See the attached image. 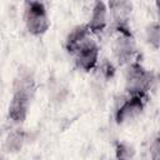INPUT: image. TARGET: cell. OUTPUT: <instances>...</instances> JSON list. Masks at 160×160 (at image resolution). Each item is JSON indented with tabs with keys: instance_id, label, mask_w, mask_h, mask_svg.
Returning a JSON list of instances; mask_svg holds the SVG:
<instances>
[{
	"instance_id": "obj_1",
	"label": "cell",
	"mask_w": 160,
	"mask_h": 160,
	"mask_svg": "<svg viewBox=\"0 0 160 160\" xmlns=\"http://www.w3.org/2000/svg\"><path fill=\"white\" fill-rule=\"evenodd\" d=\"M25 22L30 34L40 36L46 32L49 29V18L45 10V6L39 0L26 4L25 10Z\"/></svg>"
},
{
	"instance_id": "obj_2",
	"label": "cell",
	"mask_w": 160,
	"mask_h": 160,
	"mask_svg": "<svg viewBox=\"0 0 160 160\" xmlns=\"http://www.w3.org/2000/svg\"><path fill=\"white\" fill-rule=\"evenodd\" d=\"M154 81L152 74L139 62H132L126 70V91L130 94H146Z\"/></svg>"
},
{
	"instance_id": "obj_3",
	"label": "cell",
	"mask_w": 160,
	"mask_h": 160,
	"mask_svg": "<svg viewBox=\"0 0 160 160\" xmlns=\"http://www.w3.org/2000/svg\"><path fill=\"white\" fill-rule=\"evenodd\" d=\"M148 100L146 94H130V98L126 99L116 110L115 112V120L118 124H121L129 119L135 118L139 115Z\"/></svg>"
},
{
	"instance_id": "obj_4",
	"label": "cell",
	"mask_w": 160,
	"mask_h": 160,
	"mask_svg": "<svg viewBox=\"0 0 160 160\" xmlns=\"http://www.w3.org/2000/svg\"><path fill=\"white\" fill-rule=\"evenodd\" d=\"M31 96L32 95H30L29 92L21 90H14L8 111V116L10 120H12L14 122H22L26 119Z\"/></svg>"
},
{
	"instance_id": "obj_5",
	"label": "cell",
	"mask_w": 160,
	"mask_h": 160,
	"mask_svg": "<svg viewBox=\"0 0 160 160\" xmlns=\"http://www.w3.org/2000/svg\"><path fill=\"white\" fill-rule=\"evenodd\" d=\"M76 56V64L79 68H81L85 71H90L94 69V66L98 62V55L99 49L98 45L92 39H86V41L75 51L74 54Z\"/></svg>"
},
{
	"instance_id": "obj_6",
	"label": "cell",
	"mask_w": 160,
	"mask_h": 160,
	"mask_svg": "<svg viewBox=\"0 0 160 160\" xmlns=\"http://www.w3.org/2000/svg\"><path fill=\"white\" fill-rule=\"evenodd\" d=\"M134 52H135V48H134L131 35L120 34V36L116 40L115 46H114V54H115L118 61L120 64L129 62L130 59L132 58Z\"/></svg>"
},
{
	"instance_id": "obj_7",
	"label": "cell",
	"mask_w": 160,
	"mask_h": 160,
	"mask_svg": "<svg viewBox=\"0 0 160 160\" xmlns=\"http://www.w3.org/2000/svg\"><path fill=\"white\" fill-rule=\"evenodd\" d=\"M106 6L101 0H98L92 8L90 22H89V29L94 34H100L104 31L106 28Z\"/></svg>"
},
{
	"instance_id": "obj_8",
	"label": "cell",
	"mask_w": 160,
	"mask_h": 160,
	"mask_svg": "<svg viewBox=\"0 0 160 160\" xmlns=\"http://www.w3.org/2000/svg\"><path fill=\"white\" fill-rule=\"evenodd\" d=\"M89 28L86 25H79L76 28H74L65 41V48L70 54H75V51L86 41V39H89Z\"/></svg>"
},
{
	"instance_id": "obj_9",
	"label": "cell",
	"mask_w": 160,
	"mask_h": 160,
	"mask_svg": "<svg viewBox=\"0 0 160 160\" xmlns=\"http://www.w3.org/2000/svg\"><path fill=\"white\" fill-rule=\"evenodd\" d=\"M109 5L118 26H126V19L131 11V0H109Z\"/></svg>"
},
{
	"instance_id": "obj_10",
	"label": "cell",
	"mask_w": 160,
	"mask_h": 160,
	"mask_svg": "<svg viewBox=\"0 0 160 160\" xmlns=\"http://www.w3.org/2000/svg\"><path fill=\"white\" fill-rule=\"evenodd\" d=\"M14 90H21L32 95L35 90V81L34 76L29 70H20L19 75L14 81Z\"/></svg>"
},
{
	"instance_id": "obj_11",
	"label": "cell",
	"mask_w": 160,
	"mask_h": 160,
	"mask_svg": "<svg viewBox=\"0 0 160 160\" xmlns=\"http://www.w3.org/2000/svg\"><path fill=\"white\" fill-rule=\"evenodd\" d=\"M25 136H26L25 132L20 131V130L11 132L8 136V139L5 140V144H4L5 151H8V152H16V151H19L22 148L24 142H25Z\"/></svg>"
},
{
	"instance_id": "obj_12",
	"label": "cell",
	"mask_w": 160,
	"mask_h": 160,
	"mask_svg": "<svg viewBox=\"0 0 160 160\" xmlns=\"http://www.w3.org/2000/svg\"><path fill=\"white\" fill-rule=\"evenodd\" d=\"M146 39H148V42L158 49L159 48V42H160V28H159V24L158 22H152L148 26L146 29Z\"/></svg>"
},
{
	"instance_id": "obj_13",
	"label": "cell",
	"mask_w": 160,
	"mask_h": 160,
	"mask_svg": "<svg viewBox=\"0 0 160 160\" xmlns=\"http://www.w3.org/2000/svg\"><path fill=\"white\" fill-rule=\"evenodd\" d=\"M134 156L132 148L125 145V144H118L116 145V158L118 159H130Z\"/></svg>"
},
{
	"instance_id": "obj_14",
	"label": "cell",
	"mask_w": 160,
	"mask_h": 160,
	"mask_svg": "<svg viewBox=\"0 0 160 160\" xmlns=\"http://www.w3.org/2000/svg\"><path fill=\"white\" fill-rule=\"evenodd\" d=\"M101 70H102V72H104V75L106 78H111L114 75V68H112V65L109 61L104 62V65L101 66Z\"/></svg>"
},
{
	"instance_id": "obj_15",
	"label": "cell",
	"mask_w": 160,
	"mask_h": 160,
	"mask_svg": "<svg viewBox=\"0 0 160 160\" xmlns=\"http://www.w3.org/2000/svg\"><path fill=\"white\" fill-rule=\"evenodd\" d=\"M151 156H152V159H158L160 156V142H159V138L155 139L154 144L151 145Z\"/></svg>"
},
{
	"instance_id": "obj_16",
	"label": "cell",
	"mask_w": 160,
	"mask_h": 160,
	"mask_svg": "<svg viewBox=\"0 0 160 160\" xmlns=\"http://www.w3.org/2000/svg\"><path fill=\"white\" fill-rule=\"evenodd\" d=\"M26 1V4H29V2H32V1H36V0H25Z\"/></svg>"
}]
</instances>
